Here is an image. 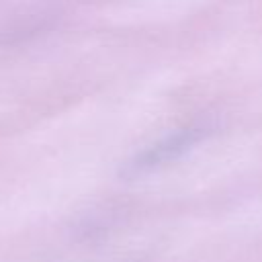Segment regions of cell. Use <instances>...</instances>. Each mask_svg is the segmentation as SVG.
<instances>
[{
	"instance_id": "6da1fadb",
	"label": "cell",
	"mask_w": 262,
	"mask_h": 262,
	"mask_svg": "<svg viewBox=\"0 0 262 262\" xmlns=\"http://www.w3.org/2000/svg\"><path fill=\"white\" fill-rule=\"evenodd\" d=\"M209 133H211V127H207V125L182 127V129L166 135L164 139L151 143L143 151L135 154L121 168V176H125V178H137V176L149 174L154 170H160V168L176 162L178 158H182L196 143H201Z\"/></svg>"
}]
</instances>
